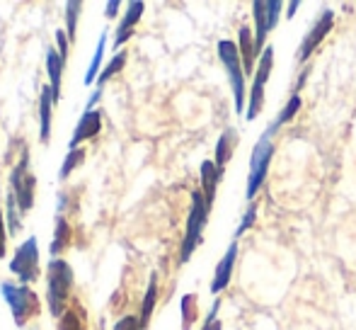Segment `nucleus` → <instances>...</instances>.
<instances>
[{"label": "nucleus", "instance_id": "nucleus-1", "mask_svg": "<svg viewBox=\"0 0 356 330\" xmlns=\"http://www.w3.org/2000/svg\"><path fill=\"white\" fill-rule=\"evenodd\" d=\"M75 274L73 267L63 258H51L47 267V304L54 318H61L71 308Z\"/></svg>", "mask_w": 356, "mask_h": 330}, {"label": "nucleus", "instance_id": "nucleus-2", "mask_svg": "<svg viewBox=\"0 0 356 330\" xmlns=\"http://www.w3.org/2000/svg\"><path fill=\"white\" fill-rule=\"evenodd\" d=\"M218 58L223 63L225 73H228L230 90H233V104L235 112H243L248 109V90H245V68H243V58H240V49L235 42L230 39H220L218 42Z\"/></svg>", "mask_w": 356, "mask_h": 330}, {"label": "nucleus", "instance_id": "nucleus-3", "mask_svg": "<svg viewBox=\"0 0 356 330\" xmlns=\"http://www.w3.org/2000/svg\"><path fill=\"white\" fill-rule=\"evenodd\" d=\"M0 294H3V299H5V304H8L10 313H13V321L17 328H24L29 323V318H34L39 313V297L27 284L3 282L0 284Z\"/></svg>", "mask_w": 356, "mask_h": 330}, {"label": "nucleus", "instance_id": "nucleus-4", "mask_svg": "<svg viewBox=\"0 0 356 330\" xmlns=\"http://www.w3.org/2000/svg\"><path fill=\"white\" fill-rule=\"evenodd\" d=\"M209 212H211V207H209L207 199H204L202 189L192 192V209H189L187 231H184V241H182V248H179V262H189L194 250L199 248L204 228H207V221H209Z\"/></svg>", "mask_w": 356, "mask_h": 330}, {"label": "nucleus", "instance_id": "nucleus-5", "mask_svg": "<svg viewBox=\"0 0 356 330\" xmlns=\"http://www.w3.org/2000/svg\"><path fill=\"white\" fill-rule=\"evenodd\" d=\"M284 3L282 0H254L252 3V17H254V54L262 56V52L269 47L267 37L282 17Z\"/></svg>", "mask_w": 356, "mask_h": 330}, {"label": "nucleus", "instance_id": "nucleus-6", "mask_svg": "<svg viewBox=\"0 0 356 330\" xmlns=\"http://www.w3.org/2000/svg\"><path fill=\"white\" fill-rule=\"evenodd\" d=\"M274 141L269 134H264L252 148V156H250V173H248V189H245V197L254 199V194L259 192V187L264 184L269 173V163L274 158Z\"/></svg>", "mask_w": 356, "mask_h": 330}, {"label": "nucleus", "instance_id": "nucleus-7", "mask_svg": "<svg viewBox=\"0 0 356 330\" xmlns=\"http://www.w3.org/2000/svg\"><path fill=\"white\" fill-rule=\"evenodd\" d=\"M10 272L19 279V284H32L39 277V241L37 236H29L17 250H15V258L10 260Z\"/></svg>", "mask_w": 356, "mask_h": 330}, {"label": "nucleus", "instance_id": "nucleus-8", "mask_svg": "<svg viewBox=\"0 0 356 330\" xmlns=\"http://www.w3.org/2000/svg\"><path fill=\"white\" fill-rule=\"evenodd\" d=\"M10 182H13V194L19 204V212H29L34 207V189H37V178L29 173V151L22 148V156L15 163L13 175H10Z\"/></svg>", "mask_w": 356, "mask_h": 330}, {"label": "nucleus", "instance_id": "nucleus-9", "mask_svg": "<svg viewBox=\"0 0 356 330\" xmlns=\"http://www.w3.org/2000/svg\"><path fill=\"white\" fill-rule=\"evenodd\" d=\"M272 66H274V47H267L257 61V73H254V83L248 97V112H245V117H248L250 122H252L264 107V85H267L269 76H272Z\"/></svg>", "mask_w": 356, "mask_h": 330}, {"label": "nucleus", "instance_id": "nucleus-10", "mask_svg": "<svg viewBox=\"0 0 356 330\" xmlns=\"http://www.w3.org/2000/svg\"><path fill=\"white\" fill-rule=\"evenodd\" d=\"M332 24H334V13H332V10H323V15L315 19V24L308 29V34H305L303 42H300L298 56H296V58H298V63H305L310 56H313L315 49L323 44V39L332 32Z\"/></svg>", "mask_w": 356, "mask_h": 330}, {"label": "nucleus", "instance_id": "nucleus-11", "mask_svg": "<svg viewBox=\"0 0 356 330\" xmlns=\"http://www.w3.org/2000/svg\"><path fill=\"white\" fill-rule=\"evenodd\" d=\"M99 129H102V114H99V109H85L83 117L78 119V127H75L71 141H68V151H75V148H80L83 141L95 139L99 134Z\"/></svg>", "mask_w": 356, "mask_h": 330}, {"label": "nucleus", "instance_id": "nucleus-12", "mask_svg": "<svg viewBox=\"0 0 356 330\" xmlns=\"http://www.w3.org/2000/svg\"><path fill=\"white\" fill-rule=\"evenodd\" d=\"M143 10L145 3H141V0H134V3L127 5V13H124L122 22L117 27V34H114V52H122V44H127L131 39L134 29H136V24L143 17Z\"/></svg>", "mask_w": 356, "mask_h": 330}, {"label": "nucleus", "instance_id": "nucleus-13", "mask_svg": "<svg viewBox=\"0 0 356 330\" xmlns=\"http://www.w3.org/2000/svg\"><path fill=\"white\" fill-rule=\"evenodd\" d=\"M235 262H238V241L230 243L228 250H225V255L220 258V262L216 265L213 282H211V292L213 294H220L230 284V277H233Z\"/></svg>", "mask_w": 356, "mask_h": 330}, {"label": "nucleus", "instance_id": "nucleus-14", "mask_svg": "<svg viewBox=\"0 0 356 330\" xmlns=\"http://www.w3.org/2000/svg\"><path fill=\"white\" fill-rule=\"evenodd\" d=\"M54 107H56V100H54L51 88H49V85H44L42 95H39V139H42V143H47L49 136H51Z\"/></svg>", "mask_w": 356, "mask_h": 330}, {"label": "nucleus", "instance_id": "nucleus-15", "mask_svg": "<svg viewBox=\"0 0 356 330\" xmlns=\"http://www.w3.org/2000/svg\"><path fill=\"white\" fill-rule=\"evenodd\" d=\"M63 66H66V63H63L61 54H58L54 47H49V49H47V76H49V88H51V93H54V100H56V104H58V100H61Z\"/></svg>", "mask_w": 356, "mask_h": 330}, {"label": "nucleus", "instance_id": "nucleus-16", "mask_svg": "<svg viewBox=\"0 0 356 330\" xmlns=\"http://www.w3.org/2000/svg\"><path fill=\"white\" fill-rule=\"evenodd\" d=\"M238 141H240V139H238V132H235V129H225V132L218 136L213 163H216V168L220 170V175H223V170H225V165H228V161L233 158V151H235V146H238Z\"/></svg>", "mask_w": 356, "mask_h": 330}, {"label": "nucleus", "instance_id": "nucleus-17", "mask_svg": "<svg viewBox=\"0 0 356 330\" xmlns=\"http://www.w3.org/2000/svg\"><path fill=\"white\" fill-rule=\"evenodd\" d=\"M199 175H202V194L207 199L209 207H213V199H216V187H218V180L223 178L220 170L216 168L213 161H204L202 168H199Z\"/></svg>", "mask_w": 356, "mask_h": 330}, {"label": "nucleus", "instance_id": "nucleus-18", "mask_svg": "<svg viewBox=\"0 0 356 330\" xmlns=\"http://www.w3.org/2000/svg\"><path fill=\"white\" fill-rule=\"evenodd\" d=\"M73 241V231H71V223L66 221L63 214L56 217V226H54V238H51V246H49V253L51 258H58Z\"/></svg>", "mask_w": 356, "mask_h": 330}, {"label": "nucleus", "instance_id": "nucleus-19", "mask_svg": "<svg viewBox=\"0 0 356 330\" xmlns=\"http://www.w3.org/2000/svg\"><path fill=\"white\" fill-rule=\"evenodd\" d=\"M155 301H158V274H150L148 289H145V297L141 304V316H138L141 330L150 326V318H153V311H155Z\"/></svg>", "mask_w": 356, "mask_h": 330}, {"label": "nucleus", "instance_id": "nucleus-20", "mask_svg": "<svg viewBox=\"0 0 356 330\" xmlns=\"http://www.w3.org/2000/svg\"><path fill=\"white\" fill-rule=\"evenodd\" d=\"M240 58H243V68H245V76L254 71V37H252V29L250 27H240Z\"/></svg>", "mask_w": 356, "mask_h": 330}, {"label": "nucleus", "instance_id": "nucleus-21", "mask_svg": "<svg viewBox=\"0 0 356 330\" xmlns=\"http://www.w3.org/2000/svg\"><path fill=\"white\" fill-rule=\"evenodd\" d=\"M298 109H300V95H298V93H293V95H291V97H289V102L284 104L282 112H279V117L274 119L272 124H269L267 132H264V134H269V136H274V134H277L279 129L284 127V124H289L291 119H293L296 114H298Z\"/></svg>", "mask_w": 356, "mask_h": 330}, {"label": "nucleus", "instance_id": "nucleus-22", "mask_svg": "<svg viewBox=\"0 0 356 330\" xmlns=\"http://www.w3.org/2000/svg\"><path fill=\"white\" fill-rule=\"evenodd\" d=\"M104 52H107V32H102L99 34V42H97V49H95V56H92V61H90V66H88V73H85V78H83V83L88 85H92V81H97L99 78V66H102V58H104Z\"/></svg>", "mask_w": 356, "mask_h": 330}, {"label": "nucleus", "instance_id": "nucleus-23", "mask_svg": "<svg viewBox=\"0 0 356 330\" xmlns=\"http://www.w3.org/2000/svg\"><path fill=\"white\" fill-rule=\"evenodd\" d=\"M179 313H182V330H192L194 321L199 316V304H197V294H184L179 299Z\"/></svg>", "mask_w": 356, "mask_h": 330}, {"label": "nucleus", "instance_id": "nucleus-24", "mask_svg": "<svg viewBox=\"0 0 356 330\" xmlns=\"http://www.w3.org/2000/svg\"><path fill=\"white\" fill-rule=\"evenodd\" d=\"M56 330H85V311L78 306H71L61 318H58Z\"/></svg>", "mask_w": 356, "mask_h": 330}, {"label": "nucleus", "instance_id": "nucleus-25", "mask_svg": "<svg viewBox=\"0 0 356 330\" xmlns=\"http://www.w3.org/2000/svg\"><path fill=\"white\" fill-rule=\"evenodd\" d=\"M127 58H129V56H127V52H117V54H114L112 61H109L107 66L102 68V73H99V78H97V88H102V85L107 83L109 78L117 76V73L122 71L124 66H127Z\"/></svg>", "mask_w": 356, "mask_h": 330}, {"label": "nucleus", "instance_id": "nucleus-26", "mask_svg": "<svg viewBox=\"0 0 356 330\" xmlns=\"http://www.w3.org/2000/svg\"><path fill=\"white\" fill-rule=\"evenodd\" d=\"M80 10H83V3H78V0H68L66 3V34H68V39H71V44H75Z\"/></svg>", "mask_w": 356, "mask_h": 330}, {"label": "nucleus", "instance_id": "nucleus-27", "mask_svg": "<svg viewBox=\"0 0 356 330\" xmlns=\"http://www.w3.org/2000/svg\"><path fill=\"white\" fill-rule=\"evenodd\" d=\"M17 209H19L17 199H15V194L10 192L8 194V212H5V221H8V233H10V236L19 233V228H22V221H19Z\"/></svg>", "mask_w": 356, "mask_h": 330}, {"label": "nucleus", "instance_id": "nucleus-28", "mask_svg": "<svg viewBox=\"0 0 356 330\" xmlns=\"http://www.w3.org/2000/svg\"><path fill=\"white\" fill-rule=\"evenodd\" d=\"M83 161H85V148H75V151H68L66 161H63V165H61V173H58V178L68 180L73 170L83 165Z\"/></svg>", "mask_w": 356, "mask_h": 330}, {"label": "nucleus", "instance_id": "nucleus-29", "mask_svg": "<svg viewBox=\"0 0 356 330\" xmlns=\"http://www.w3.org/2000/svg\"><path fill=\"white\" fill-rule=\"evenodd\" d=\"M254 221H257V207H254V204H250V207H248V212H245V217H243V221H240L238 231H235L233 241H238V238L243 236L245 231H250V228H252V223H254Z\"/></svg>", "mask_w": 356, "mask_h": 330}, {"label": "nucleus", "instance_id": "nucleus-30", "mask_svg": "<svg viewBox=\"0 0 356 330\" xmlns=\"http://www.w3.org/2000/svg\"><path fill=\"white\" fill-rule=\"evenodd\" d=\"M54 39H56V52L61 54L63 63H66L68 61V52H71V39H68L66 29H56V32H54Z\"/></svg>", "mask_w": 356, "mask_h": 330}, {"label": "nucleus", "instance_id": "nucleus-31", "mask_svg": "<svg viewBox=\"0 0 356 330\" xmlns=\"http://www.w3.org/2000/svg\"><path fill=\"white\" fill-rule=\"evenodd\" d=\"M8 253V221H5L3 207H0V260Z\"/></svg>", "mask_w": 356, "mask_h": 330}, {"label": "nucleus", "instance_id": "nucleus-32", "mask_svg": "<svg viewBox=\"0 0 356 330\" xmlns=\"http://www.w3.org/2000/svg\"><path fill=\"white\" fill-rule=\"evenodd\" d=\"M218 308H220V301H213L211 311L207 313V321H204L202 330H220V323L216 321V316H218Z\"/></svg>", "mask_w": 356, "mask_h": 330}, {"label": "nucleus", "instance_id": "nucleus-33", "mask_svg": "<svg viewBox=\"0 0 356 330\" xmlns=\"http://www.w3.org/2000/svg\"><path fill=\"white\" fill-rule=\"evenodd\" d=\"M114 330H141V323L136 316H124L119 318V323H114Z\"/></svg>", "mask_w": 356, "mask_h": 330}, {"label": "nucleus", "instance_id": "nucleus-34", "mask_svg": "<svg viewBox=\"0 0 356 330\" xmlns=\"http://www.w3.org/2000/svg\"><path fill=\"white\" fill-rule=\"evenodd\" d=\"M119 8H122V3H119V0H109V3L104 5V17H107V19L117 17V15H119Z\"/></svg>", "mask_w": 356, "mask_h": 330}, {"label": "nucleus", "instance_id": "nucleus-35", "mask_svg": "<svg viewBox=\"0 0 356 330\" xmlns=\"http://www.w3.org/2000/svg\"><path fill=\"white\" fill-rule=\"evenodd\" d=\"M99 97H102V88H95V95L88 100V104H85V109H97Z\"/></svg>", "mask_w": 356, "mask_h": 330}, {"label": "nucleus", "instance_id": "nucleus-36", "mask_svg": "<svg viewBox=\"0 0 356 330\" xmlns=\"http://www.w3.org/2000/svg\"><path fill=\"white\" fill-rule=\"evenodd\" d=\"M300 8V3H298V0H293V3H289V13H286V17H293V15H296V10H298Z\"/></svg>", "mask_w": 356, "mask_h": 330}]
</instances>
